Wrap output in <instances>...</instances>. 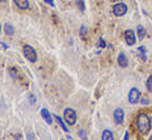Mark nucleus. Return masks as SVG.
I'll list each match as a JSON object with an SVG mask.
<instances>
[{
    "instance_id": "6e6552de",
    "label": "nucleus",
    "mask_w": 152,
    "mask_h": 140,
    "mask_svg": "<svg viewBox=\"0 0 152 140\" xmlns=\"http://www.w3.org/2000/svg\"><path fill=\"white\" fill-rule=\"evenodd\" d=\"M117 62H118V66L122 67V68H126V67L129 66V59H127V56L123 54V52H121V54L118 55Z\"/></svg>"
},
{
    "instance_id": "6ab92c4d",
    "label": "nucleus",
    "mask_w": 152,
    "mask_h": 140,
    "mask_svg": "<svg viewBox=\"0 0 152 140\" xmlns=\"http://www.w3.org/2000/svg\"><path fill=\"white\" fill-rule=\"evenodd\" d=\"M79 136L83 137V139H84V137H87V135H85V131H84V130H80V131H79Z\"/></svg>"
},
{
    "instance_id": "393cba45",
    "label": "nucleus",
    "mask_w": 152,
    "mask_h": 140,
    "mask_svg": "<svg viewBox=\"0 0 152 140\" xmlns=\"http://www.w3.org/2000/svg\"><path fill=\"white\" fill-rule=\"evenodd\" d=\"M3 1H4V0H0V3H3Z\"/></svg>"
},
{
    "instance_id": "b1692460",
    "label": "nucleus",
    "mask_w": 152,
    "mask_h": 140,
    "mask_svg": "<svg viewBox=\"0 0 152 140\" xmlns=\"http://www.w3.org/2000/svg\"><path fill=\"white\" fill-rule=\"evenodd\" d=\"M142 103H144V105H146V103H148V101H147V100H142Z\"/></svg>"
},
{
    "instance_id": "f03ea898",
    "label": "nucleus",
    "mask_w": 152,
    "mask_h": 140,
    "mask_svg": "<svg viewBox=\"0 0 152 140\" xmlns=\"http://www.w3.org/2000/svg\"><path fill=\"white\" fill-rule=\"evenodd\" d=\"M63 119H64L70 126H73L76 123V120H77V114H76V111L73 109L67 107L64 110V113H63Z\"/></svg>"
},
{
    "instance_id": "a878e982",
    "label": "nucleus",
    "mask_w": 152,
    "mask_h": 140,
    "mask_svg": "<svg viewBox=\"0 0 152 140\" xmlns=\"http://www.w3.org/2000/svg\"><path fill=\"white\" fill-rule=\"evenodd\" d=\"M0 30H1V25H0Z\"/></svg>"
},
{
    "instance_id": "9d476101",
    "label": "nucleus",
    "mask_w": 152,
    "mask_h": 140,
    "mask_svg": "<svg viewBox=\"0 0 152 140\" xmlns=\"http://www.w3.org/2000/svg\"><path fill=\"white\" fill-rule=\"evenodd\" d=\"M41 115H42V118L45 119V122L47 123V124H51V123H53V118H51L47 109H42V110H41Z\"/></svg>"
},
{
    "instance_id": "4468645a",
    "label": "nucleus",
    "mask_w": 152,
    "mask_h": 140,
    "mask_svg": "<svg viewBox=\"0 0 152 140\" xmlns=\"http://www.w3.org/2000/svg\"><path fill=\"white\" fill-rule=\"evenodd\" d=\"M55 119H56V122L59 123V126L62 127V130L64 132H68V128L66 127V124H64V122H63V118L62 117H59V115H55Z\"/></svg>"
},
{
    "instance_id": "0eeeda50",
    "label": "nucleus",
    "mask_w": 152,
    "mask_h": 140,
    "mask_svg": "<svg viewBox=\"0 0 152 140\" xmlns=\"http://www.w3.org/2000/svg\"><path fill=\"white\" fill-rule=\"evenodd\" d=\"M113 118H114V122H116L117 124H122V123H123V118H125L123 110H122L121 107H117L116 110H114V113H113Z\"/></svg>"
},
{
    "instance_id": "4be33fe9",
    "label": "nucleus",
    "mask_w": 152,
    "mask_h": 140,
    "mask_svg": "<svg viewBox=\"0 0 152 140\" xmlns=\"http://www.w3.org/2000/svg\"><path fill=\"white\" fill-rule=\"evenodd\" d=\"M30 97V102L33 103V102H36V98H34V96H29Z\"/></svg>"
},
{
    "instance_id": "39448f33",
    "label": "nucleus",
    "mask_w": 152,
    "mask_h": 140,
    "mask_svg": "<svg viewBox=\"0 0 152 140\" xmlns=\"http://www.w3.org/2000/svg\"><path fill=\"white\" fill-rule=\"evenodd\" d=\"M140 101V90L138 88H131V90L129 92V102L135 105Z\"/></svg>"
},
{
    "instance_id": "dca6fc26",
    "label": "nucleus",
    "mask_w": 152,
    "mask_h": 140,
    "mask_svg": "<svg viewBox=\"0 0 152 140\" xmlns=\"http://www.w3.org/2000/svg\"><path fill=\"white\" fill-rule=\"evenodd\" d=\"M76 4H77V7H79V9L81 12H84V9H85V5H84V1L83 0H76Z\"/></svg>"
},
{
    "instance_id": "423d86ee",
    "label": "nucleus",
    "mask_w": 152,
    "mask_h": 140,
    "mask_svg": "<svg viewBox=\"0 0 152 140\" xmlns=\"http://www.w3.org/2000/svg\"><path fill=\"white\" fill-rule=\"evenodd\" d=\"M125 41H126V43L129 46L135 45L136 37H135V33H134V30L129 29V30H126V32H125Z\"/></svg>"
},
{
    "instance_id": "a211bd4d",
    "label": "nucleus",
    "mask_w": 152,
    "mask_h": 140,
    "mask_svg": "<svg viewBox=\"0 0 152 140\" xmlns=\"http://www.w3.org/2000/svg\"><path fill=\"white\" fill-rule=\"evenodd\" d=\"M99 46L100 47H105V46H106V43H105V41L102 39V38H100L99 39Z\"/></svg>"
},
{
    "instance_id": "f257e3e1",
    "label": "nucleus",
    "mask_w": 152,
    "mask_h": 140,
    "mask_svg": "<svg viewBox=\"0 0 152 140\" xmlns=\"http://www.w3.org/2000/svg\"><path fill=\"white\" fill-rule=\"evenodd\" d=\"M136 127H138L140 134H148L149 130H151V118L146 113H139L138 117H136Z\"/></svg>"
},
{
    "instance_id": "aec40b11",
    "label": "nucleus",
    "mask_w": 152,
    "mask_h": 140,
    "mask_svg": "<svg viewBox=\"0 0 152 140\" xmlns=\"http://www.w3.org/2000/svg\"><path fill=\"white\" fill-rule=\"evenodd\" d=\"M138 51H140V54H146V49H144L143 46H140V47H139Z\"/></svg>"
},
{
    "instance_id": "412c9836",
    "label": "nucleus",
    "mask_w": 152,
    "mask_h": 140,
    "mask_svg": "<svg viewBox=\"0 0 152 140\" xmlns=\"http://www.w3.org/2000/svg\"><path fill=\"white\" fill-rule=\"evenodd\" d=\"M45 3H47L49 5H51V7H54V1L53 0H45Z\"/></svg>"
},
{
    "instance_id": "9b49d317",
    "label": "nucleus",
    "mask_w": 152,
    "mask_h": 140,
    "mask_svg": "<svg viewBox=\"0 0 152 140\" xmlns=\"http://www.w3.org/2000/svg\"><path fill=\"white\" fill-rule=\"evenodd\" d=\"M136 34H138L139 41L144 39V37H146V29L143 28V25H138V28H136Z\"/></svg>"
},
{
    "instance_id": "f3484780",
    "label": "nucleus",
    "mask_w": 152,
    "mask_h": 140,
    "mask_svg": "<svg viewBox=\"0 0 152 140\" xmlns=\"http://www.w3.org/2000/svg\"><path fill=\"white\" fill-rule=\"evenodd\" d=\"M85 32H87V26L83 25L81 28H80V34H81V35H85Z\"/></svg>"
},
{
    "instance_id": "1a4fd4ad",
    "label": "nucleus",
    "mask_w": 152,
    "mask_h": 140,
    "mask_svg": "<svg viewBox=\"0 0 152 140\" xmlns=\"http://www.w3.org/2000/svg\"><path fill=\"white\" fill-rule=\"evenodd\" d=\"M14 5L18 9H28L29 8V0H13Z\"/></svg>"
},
{
    "instance_id": "7ed1b4c3",
    "label": "nucleus",
    "mask_w": 152,
    "mask_h": 140,
    "mask_svg": "<svg viewBox=\"0 0 152 140\" xmlns=\"http://www.w3.org/2000/svg\"><path fill=\"white\" fill-rule=\"evenodd\" d=\"M23 54H24V56L29 60V62H31V63H36V62H37V51L31 47L30 45H24Z\"/></svg>"
},
{
    "instance_id": "f8f14e48",
    "label": "nucleus",
    "mask_w": 152,
    "mask_h": 140,
    "mask_svg": "<svg viewBox=\"0 0 152 140\" xmlns=\"http://www.w3.org/2000/svg\"><path fill=\"white\" fill-rule=\"evenodd\" d=\"M101 137L104 140H113V139H114V136H113V132L110 131V130H105V131H102Z\"/></svg>"
},
{
    "instance_id": "20e7f679",
    "label": "nucleus",
    "mask_w": 152,
    "mask_h": 140,
    "mask_svg": "<svg viewBox=\"0 0 152 140\" xmlns=\"http://www.w3.org/2000/svg\"><path fill=\"white\" fill-rule=\"evenodd\" d=\"M125 13H127V4L125 3H117L113 5V14L117 17H122Z\"/></svg>"
},
{
    "instance_id": "5701e85b",
    "label": "nucleus",
    "mask_w": 152,
    "mask_h": 140,
    "mask_svg": "<svg viewBox=\"0 0 152 140\" xmlns=\"http://www.w3.org/2000/svg\"><path fill=\"white\" fill-rule=\"evenodd\" d=\"M125 139H129V131L125 132Z\"/></svg>"
},
{
    "instance_id": "2eb2a0df",
    "label": "nucleus",
    "mask_w": 152,
    "mask_h": 140,
    "mask_svg": "<svg viewBox=\"0 0 152 140\" xmlns=\"http://www.w3.org/2000/svg\"><path fill=\"white\" fill-rule=\"evenodd\" d=\"M146 86H147V90H148L149 93H152V75H149L148 79H147Z\"/></svg>"
},
{
    "instance_id": "ddd939ff",
    "label": "nucleus",
    "mask_w": 152,
    "mask_h": 140,
    "mask_svg": "<svg viewBox=\"0 0 152 140\" xmlns=\"http://www.w3.org/2000/svg\"><path fill=\"white\" fill-rule=\"evenodd\" d=\"M4 32H5L7 35H13L14 34V29L11 24H5L4 25Z\"/></svg>"
}]
</instances>
